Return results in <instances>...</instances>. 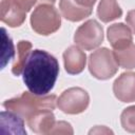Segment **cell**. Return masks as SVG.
Wrapping results in <instances>:
<instances>
[{
  "mask_svg": "<svg viewBox=\"0 0 135 135\" xmlns=\"http://www.w3.org/2000/svg\"><path fill=\"white\" fill-rule=\"evenodd\" d=\"M22 75L30 92L36 95H46L57 80L59 63L46 51L34 50L24 64Z\"/></svg>",
  "mask_w": 135,
  "mask_h": 135,
  "instance_id": "obj_1",
  "label": "cell"
},
{
  "mask_svg": "<svg viewBox=\"0 0 135 135\" xmlns=\"http://www.w3.org/2000/svg\"><path fill=\"white\" fill-rule=\"evenodd\" d=\"M56 104V95H36L32 92H23L20 96L7 99L3 102L5 110L16 113L23 119H27L39 111H53Z\"/></svg>",
  "mask_w": 135,
  "mask_h": 135,
  "instance_id": "obj_2",
  "label": "cell"
},
{
  "mask_svg": "<svg viewBox=\"0 0 135 135\" xmlns=\"http://www.w3.org/2000/svg\"><path fill=\"white\" fill-rule=\"evenodd\" d=\"M61 17L59 12L51 4H39L31 16V25L34 32L47 36L59 30Z\"/></svg>",
  "mask_w": 135,
  "mask_h": 135,
  "instance_id": "obj_3",
  "label": "cell"
},
{
  "mask_svg": "<svg viewBox=\"0 0 135 135\" xmlns=\"http://www.w3.org/2000/svg\"><path fill=\"white\" fill-rule=\"evenodd\" d=\"M118 63L114 53L107 47L94 51L89 57L90 73L97 79L105 80L113 77L118 71Z\"/></svg>",
  "mask_w": 135,
  "mask_h": 135,
  "instance_id": "obj_4",
  "label": "cell"
},
{
  "mask_svg": "<svg viewBox=\"0 0 135 135\" xmlns=\"http://www.w3.org/2000/svg\"><path fill=\"white\" fill-rule=\"evenodd\" d=\"M90 103V96L82 88H70L61 93L57 99V107L65 114H79L86 110Z\"/></svg>",
  "mask_w": 135,
  "mask_h": 135,
  "instance_id": "obj_5",
  "label": "cell"
},
{
  "mask_svg": "<svg viewBox=\"0 0 135 135\" xmlns=\"http://www.w3.org/2000/svg\"><path fill=\"white\" fill-rule=\"evenodd\" d=\"M74 41L79 47L85 51L96 49L103 41L102 26L95 19H90L85 21L76 30L74 35Z\"/></svg>",
  "mask_w": 135,
  "mask_h": 135,
  "instance_id": "obj_6",
  "label": "cell"
},
{
  "mask_svg": "<svg viewBox=\"0 0 135 135\" xmlns=\"http://www.w3.org/2000/svg\"><path fill=\"white\" fill-rule=\"evenodd\" d=\"M115 97L121 102L135 101V73H122L113 83Z\"/></svg>",
  "mask_w": 135,
  "mask_h": 135,
  "instance_id": "obj_7",
  "label": "cell"
},
{
  "mask_svg": "<svg viewBox=\"0 0 135 135\" xmlns=\"http://www.w3.org/2000/svg\"><path fill=\"white\" fill-rule=\"evenodd\" d=\"M64 69L71 75L81 73L86 63V55L78 45H71L63 53Z\"/></svg>",
  "mask_w": 135,
  "mask_h": 135,
  "instance_id": "obj_8",
  "label": "cell"
},
{
  "mask_svg": "<svg viewBox=\"0 0 135 135\" xmlns=\"http://www.w3.org/2000/svg\"><path fill=\"white\" fill-rule=\"evenodd\" d=\"M1 21L11 27L20 26L26 17V13L22 11L13 0H1L0 2Z\"/></svg>",
  "mask_w": 135,
  "mask_h": 135,
  "instance_id": "obj_9",
  "label": "cell"
},
{
  "mask_svg": "<svg viewBox=\"0 0 135 135\" xmlns=\"http://www.w3.org/2000/svg\"><path fill=\"white\" fill-rule=\"evenodd\" d=\"M30 129L37 134H50L55 126V116L50 110L39 111L26 119Z\"/></svg>",
  "mask_w": 135,
  "mask_h": 135,
  "instance_id": "obj_10",
  "label": "cell"
},
{
  "mask_svg": "<svg viewBox=\"0 0 135 135\" xmlns=\"http://www.w3.org/2000/svg\"><path fill=\"white\" fill-rule=\"evenodd\" d=\"M108 40L114 50L122 49L133 42L130 28L123 23H114L108 27Z\"/></svg>",
  "mask_w": 135,
  "mask_h": 135,
  "instance_id": "obj_11",
  "label": "cell"
},
{
  "mask_svg": "<svg viewBox=\"0 0 135 135\" xmlns=\"http://www.w3.org/2000/svg\"><path fill=\"white\" fill-rule=\"evenodd\" d=\"M59 8L62 16L72 22L83 20L92 14V8L79 5L74 0H60Z\"/></svg>",
  "mask_w": 135,
  "mask_h": 135,
  "instance_id": "obj_12",
  "label": "cell"
},
{
  "mask_svg": "<svg viewBox=\"0 0 135 135\" xmlns=\"http://www.w3.org/2000/svg\"><path fill=\"white\" fill-rule=\"evenodd\" d=\"M122 15V9L116 0H100L97 7V16L98 18L107 23L113 21Z\"/></svg>",
  "mask_w": 135,
  "mask_h": 135,
  "instance_id": "obj_13",
  "label": "cell"
},
{
  "mask_svg": "<svg viewBox=\"0 0 135 135\" xmlns=\"http://www.w3.org/2000/svg\"><path fill=\"white\" fill-rule=\"evenodd\" d=\"M1 127L2 129L8 127V133L14 134H26L24 130V121L23 118L17 115L12 111H3L1 112Z\"/></svg>",
  "mask_w": 135,
  "mask_h": 135,
  "instance_id": "obj_14",
  "label": "cell"
},
{
  "mask_svg": "<svg viewBox=\"0 0 135 135\" xmlns=\"http://www.w3.org/2000/svg\"><path fill=\"white\" fill-rule=\"evenodd\" d=\"M32 50V43L26 40H20L17 44V57L13 63L12 72L14 75L19 76L23 72L24 64L30 56Z\"/></svg>",
  "mask_w": 135,
  "mask_h": 135,
  "instance_id": "obj_15",
  "label": "cell"
},
{
  "mask_svg": "<svg viewBox=\"0 0 135 135\" xmlns=\"http://www.w3.org/2000/svg\"><path fill=\"white\" fill-rule=\"evenodd\" d=\"M114 56L119 66L123 69H135V45L133 43L126 47L114 50Z\"/></svg>",
  "mask_w": 135,
  "mask_h": 135,
  "instance_id": "obj_16",
  "label": "cell"
},
{
  "mask_svg": "<svg viewBox=\"0 0 135 135\" xmlns=\"http://www.w3.org/2000/svg\"><path fill=\"white\" fill-rule=\"evenodd\" d=\"M2 32V69L5 66V64L14 57L15 51H14V44L12 39L6 35L5 28H1Z\"/></svg>",
  "mask_w": 135,
  "mask_h": 135,
  "instance_id": "obj_17",
  "label": "cell"
},
{
  "mask_svg": "<svg viewBox=\"0 0 135 135\" xmlns=\"http://www.w3.org/2000/svg\"><path fill=\"white\" fill-rule=\"evenodd\" d=\"M120 122L126 131L135 133V105L126 108L122 111L120 115Z\"/></svg>",
  "mask_w": 135,
  "mask_h": 135,
  "instance_id": "obj_18",
  "label": "cell"
},
{
  "mask_svg": "<svg viewBox=\"0 0 135 135\" xmlns=\"http://www.w3.org/2000/svg\"><path fill=\"white\" fill-rule=\"evenodd\" d=\"M50 134H73V129L69 122L58 121L55 123Z\"/></svg>",
  "mask_w": 135,
  "mask_h": 135,
  "instance_id": "obj_19",
  "label": "cell"
},
{
  "mask_svg": "<svg viewBox=\"0 0 135 135\" xmlns=\"http://www.w3.org/2000/svg\"><path fill=\"white\" fill-rule=\"evenodd\" d=\"M13 1L17 4V6H19L25 13L30 12L31 8L37 3V0H13Z\"/></svg>",
  "mask_w": 135,
  "mask_h": 135,
  "instance_id": "obj_20",
  "label": "cell"
},
{
  "mask_svg": "<svg viewBox=\"0 0 135 135\" xmlns=\"http://www.w3.org/2000/svg\"><path fill=\"white\" fill-rule=\"evenodd\" d=\"M126 21L129 24V26L131 27L132 32L135 34V9L129 11L126 17Z\"/></svg>",
  "mask_w": 135,
  "mask_h": 135,
  "instance_id": "obj_21",
  "label": "cell"
},
{
  "mask_svg": "<svg viewBox=\"0 0 135 135\" xmlns=\"http://www.w3.org/2000/svg\"><path fill=\"white\" fill-rule=\"evenodd\" d=\"M76 3H78L79 5L89 7V8H93V5L95 4L96 0H74Z\"/></svg>",
  "mask_w": 135,
  "mask_h": 135,
  "instance_id": "obj_22",
  "label": "cell"
},
{
  "mask_svg": "<svg viewBox=\"0 0 135 135\" xmlns=\"http://www.w3.org/2000/svg\"><path fill=\"white\" fill-rule=\"evenodd\" d=\"M55 1L56 0H37V2L39 4H51V5H53L55 3Z\"/></svg>",
  "mask_w": 135,
  "mask_h": 135,
  "instance_id": "obj_23",
  "label": "cell"
}]
</instances>
